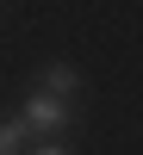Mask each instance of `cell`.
<instances>
[{
	"label": "cell",
	"instance_id": "6da1fadb",
	"mask_svg": "<svg viewBox=\"0 0 143 155\" xmlns=\"http://www.w3.org/2000/svg\"><path fill=\"white\" fill-rule=\"evenodd\" d=\"M19 118L31 124V137H62L75 124V99H56V93H44V87H31L25 106H19Z\"/></svg>",
	"mask_w": 143,
	"mask_h": 155
},
{
	"label": "cell",
	"instance_id": "7a4b0ae2",
	"mask_svg": "<svg viewBox=\"0 0 143 155\" xmlns=\"http://www.w3.org/2000/svg\"><path fill=\"white\" fill-rule=\"evenodd\" d=\"M31 87H44V93H56V99H75L81 93V68H75V62H44Z\"/></svg>",
	"mask_w": 143,
	"mask_h": 155
},
{
	"label": "cell",
	"instance_id": "3957f363",
	"mask_svg": "<svg viewBox=\"0 0 143 155\" xmlns=\"http://www.w3.org/2000/svg\"><path fill=\"white\" fill-rule=\"evenodd\" d=\"M31 124L25 118H0V155H31Z\"/></svg>",
	"mask_w": 143,
	"mask_h": 155
},
{
	"label": "cell",
	"instance_id": "277c9868",
	"mask_svg": "<svg viewBox=\"0 0 143 155\" xmlns=\"http://www.w3.org/2000/svg\"><path fill=\"white\" fill-rule=\"evenodd\" d=\"M31 155H69V143H62V137H37Z\"/></svg>",
	"mask_w": 143,
	"mask_h": 155
}]
</instances>
